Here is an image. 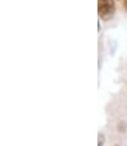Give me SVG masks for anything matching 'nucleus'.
<instances>
[{"instance_id":"obj_3","label":"nucleus","mask_w":127,"mask_h":146,"mask_svg":"<svg viewBox=\"0 0 127 146\" xmlns=\"http://www.w3.org/2000/svg\"><path fill=\"white\" fill-rule=\"evenodd\" d=\"M123 6H124V8L127 10V0H124L123 1Z\"/></svg>"},{"instance_id":"obj_1","label":"nucleus","mask_w":127,"mask_h":146,"mask_svg":"<svg viewBox=\"0 0 127 146\" xmlns=\"http://www.w3.org/2000/svg\"><path fill=\"white\" fill-rule=\"evenodd\" d=\"M115 10L114 0H97V14L103 21L108 22L112 19Z\"/></svg>"},{"instance_id":"obj_2","label":"nucleus","mask_w":127,"mask_h":146,"mask_svg":"<svg viewBox=\"0 0 127 146\" xmlns=\"http://www.w3.org/2000/svg\"><path fill=\"white\" fill-rule=\"evenodd\" d=\"M105 142V134H103L101 132H99L97 135V146H103Z\"/></svg>"},{"instance_id":"obj_4","label":"nucleus","mask_w":127,"mask_h":146,"mask_svg":"<svg viewBox=\"0 0 127 146\" xmlns=\"http://www.w3.org/2000/svg\"><path fill=\"white\" fill-rule=\"evenodd\" d=\"M116 146H118V145H116Z\"/></svg>"}]
</instances>
